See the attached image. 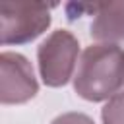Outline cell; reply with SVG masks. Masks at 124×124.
<instances>
[{"label": "cell", "mask_w": 124, "mask_h": 124, "mask_svg": "<svg viewBox=\"0 0 124 124\" xmlns=\"http://www.w3.org/2000/svg\"><path fill=\"white\" fill-rule=\"evenodd\" d=\"M72 81L81 99L91 103L108 101L124 85V48L110 43L85 46Z\"/></svg>", "instance_id": "obj_1"}, {"label": "cell", "mask_w": 124, "mask_h": 124, "mask_svg": "<svg viewBox=\"0 0 124 124\" xmlns=\"http://www.w3.org/2000/svg\"><path fill=\"white\" fill-rule=\"evenodd\" d=\"M79 54L78 37L68 29L52 31L37 46L39 76L46 87H62L74 79Z\"/></svg>", "instance_id": "obj_2"}, {"label": "cell", "mask_w": 124, "mask_h": 124, "mask_svg": "<svg viewBox=\"0 0 124 124\" xmlns=\"http://www.w3.org/2000/svg\"><path fill=\"white\" fill-rule=\"evenodd\" d=\"M50 8L46 4H0V43L4 46L25 45L41 37L50 27Z\"/></svg>", "instance_id": "obj_3"}, {"label": "cell", "mask_w": 124, "mask_h": 124, "mask_svg": "<svg viewBox=\"0 0 124 124\" xmlns=\"http://www.w3.org/2000/svg\"><path fill=\"white\" fill-rule=\"evenodd\" d=\"M0 101L2 105H21L31 101L39 91L31 62L12 50L0 54Z\"/></svg>", "instance_id": "obj_4"}, {"label": "cell", "mask_w": 124, "mask_h": 124, "mask_svg": "<svg viewBox=\"0 0 124 124\" xmlns=\"http://www.w3.org/2000/svg\"><path fill=\"white\" fill-rule=\"evenodd\" d=\"M93 16L89 33L97 43L124 45V0L95 4Z\"/></svg>", "instance_id": "obj_5"}, {"label": "cell", "mask_w": 124, "mask_h": 124, "mask_svg": "<svg viewBox=\"0 0 124 124\" xmlns=\"http://www.w3.org/2000/svg\"><path fill=\"white\" fill-rule=\"evenodd\" d=\"M103 124H124V91L110 97L101 108Z\"/></svg>", "instance_id": "obj_6"}, {"label": "cell", "mask_w": 124, "mask_h": 124, "mask_svg": "<svg viewBox=\"0 0 124 124\" xmlns=\"http://www.w3.org/2000/svg\"><path fill=\"white\" fill-rule=\"evenodd\" d=\"M50 124H95L91 116L83 114V112H64L60 116H56Z\"/></svg>", "instance_id": "obj_7"}]
</instances>
